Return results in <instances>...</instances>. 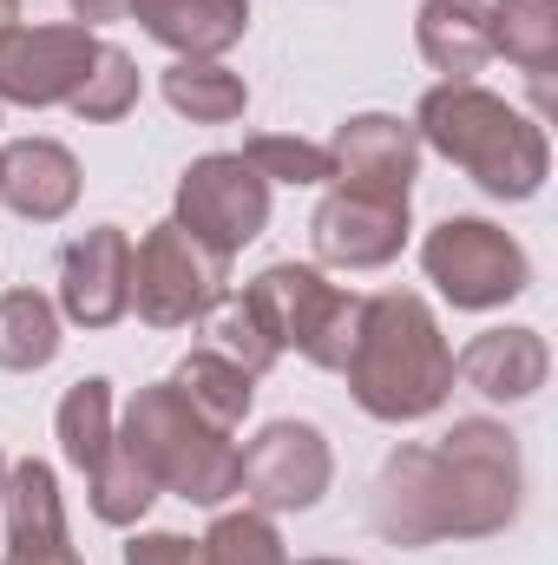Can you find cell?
<instances>
[{
	"label": "cell",
	"mask_w": 558,
	"mask_h": 565,
	"mask_svg": "<svg viewBox=\"0 0 558 565\" xmlns=\"http://www.w3.org/2000/svg\"><path fill=\"white\" fill-rule=\"evenodd\" d=\"M237 158H244L264 184H335V158H329V145L289 139V132H257V139H244Z\"/></svg>",
	"instance_id": "obj_27"
},
{
	"label": "cell",
	"mask_w": 558,
	"mask_h": 565,
	"mask_svg": "<svg viewBox=\"0 0 558 565\" xmlns=\"http://www.w3.org/2000/svg\"><path fill=\"white\" fill-rule=\"evenodd\" d=\"M244 302L257 309V322L270 329L277 349H296L315 369H342L348 362L362 296L335 289L322 270H309V264H270L264 277L244 289Z\"/></svg>",
	"instance_id": "obj_5"
},
{
	"label": "cell",
	"mask_w": 558,
	"mask_h": 565,
	"mask_svg": "<svg viewBox=\"0 0 558 565\" xmlns=\"http://www.w3.org/2000/svg\"><path fill=\"white\" fill-rule=\"evenodd\" d=\"M126 270H132V237L119 224H93L86 237H73L60 257V316L79 329H112L132 309Z\"/></svg>",
	"instance_id": "obj_12"
},
{
	"label": "cell",
	"mask_w": 558,
	"mask_h": 565,
	"mask_svg": "<svg viewBox=\"0 0 558 565\" xmlns=\"http://www.w3.org/2000/svg\"><path fill=\"white\" fill-rule=\"evenodd\" d=\"M0 480H7V454H0Z\"/></svg>",
	"instance_id": "obj_34"
},
{
	"label": "cell",
	"mask_w": 558,
	"mask_h": 565,
	"mask_svg": "<svg viewBox=\"0 0 558 565\" xmlns=\"http://www.w3.org/2000/svg\"><path fill=\"white\" fill-rule=\"evenodd\" d=\"M171 388L204 415L211 427H230L250 415V402H257V375H244L230 355H217V349H191L184 362H178V375H171Z\"/></svg>",
	"instance_id": "obj_19"
},
{
	"label": "cell",
	"mask_w": 558,
	"mask_h": 565,
	"mask_svg": "<svg viewBox=\"0 0 558 565\" xmlns=\"http://www.w3.org/2000/svg\"><path fill=\"white\" fill-rule=\"evenodd\" d=\"M164 106L184 113L191 126H230L250 106V86L224 60H178L164 66Z\"/></svg>",
	"instance_id": "obj_20"
},
{
	"label": "cell",
	"mask_w": 558,
	"mask_h": 565,
	"mask_svg": "<svg viewBox=\"0 0 558 565\" xmlns=\"http://www.w3.org/2000/svg\"><path fill=\"white\" fill-rule=\"evenodd\" d=\"M20 20V0H0V26H13Z\"/></svg>",
	"instance_id": "obj_32"
},
{
	"label": "cell",
	"mask_w": 558,
	"mask_h": 565,
	"mask_svg": "<svg viewBox=\"0 0 558 565\" xmlns=\"http://www.w3.org/2000/svg\"><path fill=\"white\" fill-rule=\"evenodd\" d=\"M519 440L500 422H453L433 447H395L368 520L388 546H440L486 540L519 520Z\"/></svg>",
	"instance_id": "obj_1"
},
{
	"label": "cell",
	"mask_w": 558,
	"mask_h": 565,
	"mask_svg": "<svg viewBox=\"0 0 558 565\" xmlns=\"http://www.w3.org/2000/svg\"><path fill=\"white\" fill-rule=\"evenodd\" d=\"M309 244L329 270H382L408 244V198H375V191L335 184L309 217Z\"/></svg>",
	"instance_id": "obj_11"
},
{
	"label": "cell",
	"mask_w": 558,
	"mask_h": 565,
	"mask_svg": "<svg viewBox=\"0 0 558 565\" xmlns=\"http://www.w3.org/2000/svg\"><path fill=\"white\" fill-rule=\"evenodd\" d=\"M112 382L106 375H86V382H73L66 388V402H60V454L79 467V473H93L106 454H112Z\"/></svg>",
	"instance_id": "obj_23"
},
{
	"label": "cell",
	"mask_w": 558,
	"mask_h": 565,
	"mask_svg": "<svg viewBox=\"0 0 558 565\" xmlns=\"http://www.w3.org/2000/svg\"><path fill=\"white\" fill-rule=\"evenodd\" d=\"M126 565H204V553H197V540H184V533H139V540L126 546Z\"/></svg>",
	"instance_id": "obj_29"
},
{
	"label": "cell",
	"mask_w": 558,
	"mask_h": 565,
	"mask_svg": "<svg viewBox=\"0 0 558 565\" xmlns=\"http://www.w3.org/2000/svg\"><path fill=\"white\" fill-rule=\"evenodd\" d=\"M204 349H217V355H230L244 375H270L277 369V342H270V329L257 322V309L244 302V296H217L211 309H204Z\"/></svg>",
	"instance_id": "obj_24"
},
{
	"label": "cell",
	"mask_w": 558,
	"mask_h": 565,
	"mask_svg": "<svg viewBox=\"0 0 558 565\" xmlns=\"http://www.w3.org/2000/svg\"><path fill=\"white\" fill-rule=\"evenodd\" d=\"M126 13L178 60H224L250 33V0H132Z\"/></svg>",
	"instance_id": "obj_16"
},
{
	"label": "cell",
	"mask_w": 558,
	"mask_h": 565,
	"mask_svg": "<svg viewBox=\"0 0 558 565\" xmlns=\"http://www.w3.org/2000/svg\"><path fill=\"white\" fill-rule=\"evenodd\" d=\"M415 139L433 145V151H440L447 164H460L486 198H506V204L539 198V184H546V171H552L546 132H539L519 106H506L500 93H486V86H453V79L433 86L415 113Z\"/></svg>",
	"instance_id": "obj_3"
},
{
	"label": "cell",
	"mask_w": 558,
	"mask_h": 565,
	"mask_svg": "<svg viewBox=\"0 0 558 565\" xmlns=\"http://www.w3.org/2000/svg\"><path fill=\"white\" fill-rule=\"evenodd\" d=\"M335 480V454L309 422H270L250 447H237V493L257 513H309Z\"/></svg>",
	"instance_id": "obj_9"
},
{
	"label": "cell",
	"mask_w": 558,
	"mask_h": 565,
	"mask_svg": "<svg viewBox=\"0 0 558 565\" xmlns=\"http://www.w3.org/2000/svg\"><path fill=\"white\" fill-rule=\"evenodd\" d=\"M342 375L362 415L395 427L427 422L453 395V349L415 289H382V296H362L355 309V342Z\"/></svg>",
	"instance_id": "obj_2"
},
{
	"label": "cell",
	"mask_w": 558,
	"mask_h": 565,
	"mask_svg": "<svg viewBox=\"0 0 558 565\" xmlns=\"http://www.w3.org/2000/svg\"><path fill=\"white\" fill-rule=\"evenodd\" d=\"M60 355V309L40 289H7L0 296V369L33 375Z\"/></svg>",
	"instance_id": "obj_22"
},
{
	"label": "cell",
	"mask_w": 558,
	"mask_h": 565,
	"mask_svg": "<svg viewBox=\"0 0 558 565\" xmlns=\"http://www.w3.org/2000/svg\"><path fill=\"white\" fill-rule=\"evenodd\" d=\"M329 158H335V184H355L375 198H408L420 171V139L395 113H355L335 126Z\"/></svg>",
	"instance_id": "obj_13"
},
{
	"label": "cell",
	"mask_w": 558,
	"mask_h": 565,
	"mask_svg": "<svg viewBox=\"0 0 558 565\" xmlns=\"http://www.w3.org/2000/svg\"><path fill=\"white\" fill-rule=\"evenodd\" d=\"M178 231H191L204 250L237 257L244 244L264 237L270 224V184L237 158V151H211L178 178Z\"/></svg>",
	"instance_id": "obj_8"
},
{
	"label": "cell",
	"mask_w": 558,
	"mask_h": 565,
	"mask_svg": "<svg viewBox=\"0 0 558 565\" xmlns=\"http://www.w3.org/2000/svg\"><path fill=\"white\" fill-rule=\"evenodd\" d=\"M224 270L230 257L204 250L191 231H178L171 217L151 224L132 250V270H126V296L151 329H191L204 322V309L224 296Z\"/></svg>",
	"instance_id": "obj_7"
},
{
	"label": "cell",
	"mask_w": 558,
	"mask_h": 565,
	"mask_svg": "<svg viewBox=\"0 0 558 565\" xmlns=\"http://www.w3.org/2000/svg\"><path fill=\"white\" fill-rule=\"evenodd\" d=\"M66 7H73V20H79V26H106V20H119L132 0H66Z\"/></svg>",
	"instance_id": "obj_31"
},
{
	"label": "cell",
	"mask_w": 558,
	"mask_h": 565,
	"mask_svg": "<svg viewBox=\"0 0 558 565\" xmlns=\"http://www.w3.org/2000/svg\"><path fill=\"white\" fill-rule=\"evenodd\" d=\"M0 507H7V546H73L66 533V500L46 460H13L0 480Z\"/></svg>",
	"instance_id": "obj_18"
},
{
	"label": "cell",
	"mask_w": 558,
	"mask_h": 565,
	"mask_svg": "<svg viewBox=\"0 0 558 565\" xmlns=\"http://www.w3.org/2000/svg\"><path fill=\"white\" fill-rule=\"evenodd\" d=\"M453 375L486 402H533L552 375V349L539 329H486L460 349Z\"/></svg>",
	"instance_id": "obj_15"
},
{
	"label": "cell",
	"mask_w": 558,
	"mask_h": 565,
	"mask_svg": "<svg viewBox=\"0 0 558 565\" xmlns=\"http://www.w3.org/2000/svg\"><path fill=\"white\" fill-rule=\"evenodd\" d=\"M0 565H79V553H73V546H26V553L7 546V559Z\"/></svg>",
	"instance_id": "obj_30"
},
{
	"label": "cell",
	"mask_w": 558,
	"mask_h": 565,
	"mask_svg": "<svg viewBox=\"0 0 558 565\" xmlns=\"http://www.w3.org/2000/svg\"><path fill=\"white\" fill-rule=\"evenodd\" d=\"M119 447L151 473L158 493H178L191 507H224L237 493V447L224 427H211L171 382H151L126 402Z\"/></svg>",
	"instance_id": "obj_4"
},
{
	"label": "cell",
	"mask_w": 558,
	"mask_h": 565,
	"mask_svg": "<svg viewBox=\"0 0 558 565\" xmlns=\"http://www.w3.org/2000/svg\"><path fill=\"white\" fill-rule=\"evenodd\" d=\"M420 270L427 282L453 302V309H500L513 296H526L533 257L519 250V237H506L486 217H447L427 231L420 244Z\"/></svg>",
	"instance_id": "obj_6"
},
{
	"label": "cell",
	"mask_w": 558,
	"mask_h": 565,
	"mask_svg": "<svg viewBox=\"0 0 558 565\" xmlns=\"http://www.w3.org/2000/svg\"><path fill=\"white\" fill-rule=\"evenodd\" d=\"M66 106H73L86 126H112V119H126V113L139 106V66H132V53L99 40V60H93V73L79 79V93H73Z\"/></svg>",
	"instance_id": "obj_26"
},
{
	"label": "cell",
	"mask_w": 558,
	"mask_h": 565,
	"mask_svg": "<svg viewBox=\"0 0 558 565\" xmlns=\"http://www.w3.org/2000/svg\"><path fill=\"white\" fill-rule=\"evenodd\" d=\"M296 565H348V559H296Z\"/></svg>",
	"instance_id": "obj_33"
},
{
	"label": "cell",
	"mask_w": 558,
	"mask_h": 565,
	"mask_svg": "<svg viewBox=\"0 0 558 565\" xmlns=\"http://www.w3.org/2000/svg\"><path fill=\"white\" fill-rule=\"evenodd\" d=\"M0 204L26 224H60L79 204V158L53 139L0 145Z\"/></svg>",
	"instance_id": "obj_14"
},
{
	"label": "cell",
	"mask_w": 558,
	"mask_h": 565,
	"mask_svg": "<svg viewBox=\"0 0 558 565\" xmlns=\"http://www.w3.org/2000/svg\"><path fill=\"white\" fill-rule=\"evenodd\" d=\"M415 40L433 73H447L453 86H473V73H486V60H493L486 0H420Z\"/></svg>",
	"instance_id": "obj_17"
},
{
	"label": "cell",
	"mask_w": 558,
	"mask_h": 565,
	"mask_svg": "<svg viewBox=\"0 0 558 565\" xmlns=\"http://www.w3.org/2000/svg\"><path fill=\"white\" fill-rule=\"evenodd\" d=\"M204 565H289L282 553V533L270 526V513L244 507V513H217L211 533L197 540Z\"/></svg>",
	"instance_id": "obj_25"
},
{
	"label": "cell",
	"mask_w": 558,
	"mask_h": 565,
	"mask_svg": "<svg viewBox=\"0 0 558 565\" xmlns=\"http://www.w3.org/2000/svg\"><path fill=\"white\" fill-rule=\"evenodd\" d=\"M93 60V26H0V106H66Z\"/></svg>",
	"instance_id": "obj_10"
},
{
	"label": "cell",
	"mask_w": 558,
	"mask_h": 565,
	"mask_svg": "<svg viewBox=\"0 0 558 565\" xmlns=\"http://www.w3.org/2000/svg\"><path fill=\"white\" fill-rule=\"evenodd\" d=\"M486 20H493V53H506L533 79L558 73V0H493Z\"/></svg>",
	"instance_id": "obj_21"
},
{
	"label": "cell",
	"mask_w": 558,
	"mask_h": 565,
	"mask_svg": "<svg viewBox=\"0 0 558 565\" xmlns=\"http://www.w3.org/2000/svg\"><path fill=\"white\" fill-rule=\"evenodd\" d=\"M86 480H93V513H99L106 526H132V520H144V507L158 500L151 473H144L139 460L119 447V434H112V454H106Z\"/></svg>",
	"instance_id": "obj_28"
}]
</instances>
